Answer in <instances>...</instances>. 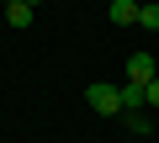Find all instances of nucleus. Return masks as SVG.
Masks as SVG:
<instances>
[{
  "mask_svg": "<svg viewBox=\"0 0 159 143\" xmlns=\"http://www.w3.org/2000/svg\"><path fill=\"white\" fill-rule=\"evenodd\" d=\"M85 101L96 117H122V90L117 85H85Z\"/></svg>",
  "mask_w": 159,
  "mask_h": 143,
  "instance_id": "1",
  "label": "nucleus"
},
{
  "mask_svg": "<svg viewBox=\"0 0 159 143\" xmlns=\"http://www.w3.org/2000/svg\"><path fill=\"white\" fill-rule=\"evenodd\" d=\"M154 74H159L154 53H133V58H127V85H148Z\"/></svg>",
  "mask_w": 159,
  "mask_h": 143,
  "instance_id": "2",
  "label": "nucleus"
},
{
  "mask_svg": "<svg viewBox=\"0 0 159 143\" xmlns=\"http://www.w3.org/2000/svg\"><path fill=\"white\" fill-rule=\"evenodd\" d=\"M106 16H111L117 27H138V0H111Z\"/></svg>",
  "mask_w": 159,
  "mask_h": 143,
  "instance_id": "3",
  "label": "nucleus"
},
{
  "mask_svg": "<svg viewBox=\"0 0 159 143\" xmlns=\"http://www.w3.org/2000/svg\"><path fill=\"white\" fill-rule=\"evenodd\" d=\"M122 122H127V132H154V117H148V106H133V111H122Z\"/></svg>",
  "mask_w": 159,
  "mask_h": 143,
  "instance_id": "4",
  "label": "nucleus"
},
{
  "mask_svg": "<svg viewBox=\"0 0 159 143\" xmlns=\"http://www.w3.org/2000/svg\"><path fill=\"white\" fill-rule=\"evenodd\" d=\"M6 27L27 32V27H32V6H21V0H16V6H6Z\"/></svg>",
  "mask_w": 159,
  "mask_h": 143,
  "instance_id": "5",
  "label": "nucleus"
},
{
  "mask_svg": "<svg viewBox=\"0 0 159 143\" xmlns=\"http://www.w3.org/2000/svg\"><path fill=\"white\" fill-rule=\"evenodd\" d=\"M138 27L159 32V0H148V6H138Z\"/></svg>",
  "mask_w": 159,
  "mask_h": 143,
  "instance_id": "6",
  "label": "nucleus"
},
{
  "mask_svg": "<svg viewBox=\"0 0 159 143\" xmlns=\"http://www.w3.org/2000/svg\"><path fill=\"white\" fill-rule=\"evenodd\" d=\"M122 90V111H133V106H143V85H117Z\"/></svg>",
  "mask_w": 159,
  "mask_h": 143,
  "instance_id": "7",
  "label": "nucleus"
},
{
  "mask_svg": "<svg viewBox=\"0 0 159 143\" xmlns=\"http://www.w3.org/2000/svg\"><path fill=\"white\" fill-rule=\"evenodd\" d=\"M143 106H148V111H159V74L143 85Z\"/></svg>",
  "mask_w": 159,
  "mask_h": 143,
  "instance_id": "8",
  "label": "nucleus"
},
{
  "mask_svg": "<svg viewBox=\"0 0 159 143\" xmlns=\"http://www.w3.org/2000/svg\"><path fill=\"white\" fill-rule=\"evenodd\" d=\"M21 6H32V11H37V6H43V0H21Z\"/></svg>",
  "mask_w": 159,
  "mask_h": 143,
  "instance_id": "9",
  "label": "nucleus"
},
{
  "mask_svg": "<svg viewBox=\"0 0 159 143\" xmlns=\"http://www.w3.org/2000/svg\"><path fill=\"white\" fill-rule=\"evenodd\" d=\"M6 6H16V0H6Z\"/></svg>",
  "mask_w": 159,
  "mask_h": 143,
  "instance_id": "10",
  "label": "nucleus"
}]
</instances>
